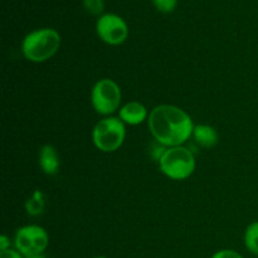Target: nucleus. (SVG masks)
<instances>
[{
	"mask_svg": "<svg viewBox=\"0 0 258 258\" xmlns=\"http://www.w3.org/2000/svg\"><path fill=\"white\" fill-rule=\"evenodd\" d=\"M243 241L247 251L251 252L254 256H258V221L252 222L247 226Z\"/></svg>",
	"mask_w": 258,
	"mask_h": 258,
	"instance_id": "obj_12",
	"label": "nucleus"
},
{
	"mask_svg": "<svg viewBox=\"0 0 258 258\" xmlns=\"http://www.w3.org/2000/svg\"><path fill=\"white\" fill-rule=\"evenodd\" d=\"M62 44L58 30L53 28H39L32 30L22 42V53L32 63H44L54 57Z\"/></svg>",
	"mask_w": 258,
	"mask_h": 258,
	"instance_id": "obj_2",
	"label": "nucleus"
},
{
	"mask_svg": "<svg viewBox=\"0 0 258 258\" xmlns=\"http://www.w3.org/2000/svg\"><path fill=\"white\" fill-rule=\"evenodd\" d=\"M126 125L115 116L102 118L92 130V143L102 153H115L123 145Z\"/></svg>",
	"mask_w": 258,
	"mask_h": 258,
	"instance_id": "obj_4",
	"label": "nucleus"
},
{
	"mask_svg": "<svg viewBox=\"0 0 258 258\" xmlns=\"http://www.w3.org/2000/svg\"><path fill=\"white\" fill-rule=\"evenodd\" d=\"M82 7L87 14L100 18L105 14V0H82Z\"/></svg>",
	"mask_w": 258,
	"mask_h": 258,
	"instance_id": "obj_13",
	"label": "nucleus"
},
{
	"mask_svg": "<svg viewBox=\"0 0 258 258\" xmlns=\"http://www.w3.org/2000/svg\"><path fill=\"white\" fill-rule=\"evenodd\" d=\"M158 12L163 14H170L178 7V0H151Z\"/></svg>",
	"mask_w": 258,
	"mask_h": 258,
	"instance_id": "obj_14",
	"label": "nucleus"
},
{
	"mask_svg": "<svg viewBox=\"0 0 258 258\" xmlns=\"http://www.w3.org/2000/svg\"><path fill=\"white\" fill-rule=\"evenodd\" d=\"M158 164L161 173L175 181L190 178L197 168L196 156L184 145L166 148Z\"/></svg>",
	"mask_w": 258,
	"mask_h": 258,
	"instance_id": "obj_3",
	"label": "nucleus"
},
{
	"mask_svg": "<svg viewBox=\"0 0 258 258\" xmlns=\"http://www.w3.org/2000/svg\"><path fill=\"white\" fill-rule=\"evenodd\" d=\"M122 92L117 82L111 78H102L91 90V105L101 116L108 117L121 108Z\"/></svg>",
	"mask_w": 258,
	"mask_h": 258,
	"instance_id": "obj_5",
	"label": "nucleus"
},
{
	"mask_svg": "<svg viewBox=\"0 0 258 258\" xmlns=\"http://www.w3.org/2000/svg\"><path fill=\"white\" fill-rule=\"evenodd\" d=\"M25 258H47V257H45L44 253H42V254H35V256H30V257H25Z\"/></svg>",
	"mask_w": 258,
	"mask_h": 258,
	"instance_id": "obj_18",
	"label": "nucleus"
},
{
	"mask_svg": "<svg viewBox=\"0 0 258 258\" xmlns=\"http://www.w3.org/2000/svg\"><path fill=\"white\" fill-rule=\"evenodd\" d=\"M44 207H45L44 194L39 190L34 191L33 196L30 197V198H28L27 202H25V211H27V213L32 217L40 216V214L44 212Z\"/></svg>",
	"mask_w": 258,
	"mask_h": 258,
	"instance_id": "obj_11",
	"label": "nucleus"
},
{
	"mask_svg": "<svg viewBox=\"0 0 258 258\" xmlns=\"http://www.w3.org/2000/svg\"><path fill=\"white\" fill-rule=\"evenodd\" d=\"M39 166L47 175H55L59 171L60 159L54 146L49 144L42 146L39 150Z\"/></svg>",
	"mask_w": 258,
	"mask_h": 258,
	"instance_id": "obj_9",
	"label": "nucleus"
},
{
	"mask_svg": "<svg viewBox=\"0 0 258 258\" xmlns=\"http://www.w3.org/2000/svg\"><path fill=\"white\" fill-rule=\"evenodd\" d=\"M10 248V239L5 234L0 236V252L7 251Z\"/></svg>",
	"mask_w": 258,
	"mask_h": 258,
	"instance_id": "obj_17",
	"label": "nucleus"
},
{
	"mask_svg": "<svg viewBox=\"0 0 258 258\" xmlns=\"http://www.w3.org/2000/svg\"><path fill=\"white\" fill-rule=\"evenodd\" d=\"M49 244V234L43 227L28 224L20 227L15 233L14 247L24 257L42 254Z\"/></svg>",
	"mask_w": 258,
	"mask_h": 258,
	"instance_id": "obj_6",
	"label": "nucleus"
},
{
	"mask_svg": "<svg viewBox=\"0 0 258 258\" xmlns=\"http://www.w3.org/2000/svg\"><path fill=\"white\" fill-rule=\"evenodd\" d=\"M96 33L108 45H121L128 38V25L122 17L115 13H105L97 18Z\"/></svg>",
	"mask_w": 258,
	"mask_h": 258,
	"instance_id": "obj_7",
	"label": "nucleus"
},
{
	"mask_svg": "<svg viewBox=\"0 0 258 258\" xmlns=\"http://www.w3.org/2000/svg\"><path fill=\"white\" fill-rule=\"evenodd\" d=\"M0 258H25V257L23 256L22 253H19L15 248L14 249L9 248L7 249V251L0 252Z\"/></svg>",
	"mask_w": 258,
	"mask_h": 258,
	"instance_id": "obj_16",
	"label": "nucleus"
},
{
	"mask_svg": "<svg viewBox=\"0 0 258 258\" xmlns=\"http://www.w3.org/2000/svg\"><path fill=\"white\" fill-rule=\"evenodd\" d=\"M148 126L154 140L165 148L181 146L193 136L190 115L175 105L163 103L151 110Z\"/></svg>",
	"mask_w": 258,
	"mask_h": 258,
	"instance_id": "obj_1",
	"label": "nucleus"
},
{
	"mask_svg": "<svg viewBox=\"0 0 258 258\" xmlns=\"http://www.w3.org/2000/svg\"><path fill=\"white\" fill-rule=\"evenodd\" d=\"M211 258H244L241 253H238L234 249H221L217 251Z\"/></svg>",
	"mask_w": 258,
	"mask_h": 258,
	"instance_id": "obj_15",
	"label": "nucleus"
},
{
	"mask_svg": "<svg viewBox=\"0 0 258 258\" xmlns=\"http://www.w3.org/2000/svg\"><path fill=\"white\" fill-rule=\"evenodd\" d=\"M193 139L201 148L212 149L218 144L219 135L216 128L211 125H196L193 131Z\"/></svg>",
	"mask_w": 258,
	"mask_h": 258,
	"instance_id": "obj_10",
	"label": "nucleus"
},
{
	"mask_svg": "<svg viewBox=\"0 0 258 258\" xmlns=\"http://www.w3.org/2000/svg\"><path fill=\"white\" fill-rule=\"evenodd\" d=\"M150 112L148 111L146 106L139 101H130L121 106L118 110V118L125 125L138 126L148 121Z\"/></svg>",
	"mask_w": 258,
	"mask_h": 258,
	"instance_id": "obj_8",
	"label": "nucleus"
},
{
	"mask_svg": "<svg viewBox=\"0 0 258 258\" xmlns=\"http://www.w3.org/2000/svg\"><path fill=\"white\" fill-rule=\"evenodd\" d=\"M93 258H108V257H106V256H96V257H93Z\"/></svg>",
	"mask_w": 258,
	"mask_h": 258,
	"instance_id": "obj_19",
	"label": "nucleus"
}]
</instances>
